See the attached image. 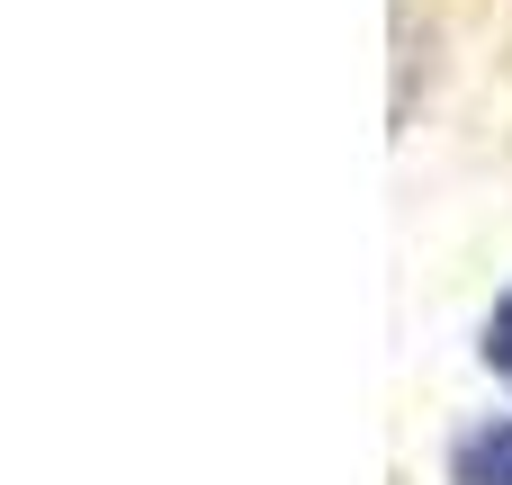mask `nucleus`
<instances>
[{"instance_id": "2", "label": "nucleus", "mask_w": 512, "mask_h": 485, "mask_svg": "<svg viewBox=\"0 0 512 485\" xmlns=\"http://www.w3.org/2000/svg\"><path fill=\"white\" fill-rule=\"evenodd\" d=\"M486 369L512 387V288L495 297V315H486Z\"/></svg>"}, {"instance_id": "1", "label": "nucleus", "mask_w": 512, "mask_h": 485, "mask_svg": "<svg viewBox=\"0 0 512 485\" xmlns=\"http://www.w3.org/2000/svg\"><path fill=\"white\" fill-rule=\"evenodd\" d=\"M450 485H512V414L450 441Z\"/></svg>"}]
</instances>
